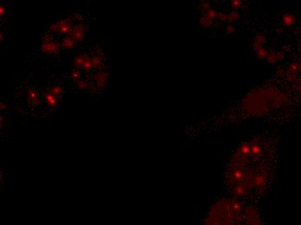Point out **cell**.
I'll use <instances>...</instances> for the list:
<instances>
[{
	"label": "cell",
	"mask_w": 301,
	"mask_h": 225,
	"mask_svg": "<svg viewBox=\"0 0 301 225\" xmlns=\"http://www.w3.org/2000/svg\"><path fill=\"white\" fill-rule=\"evenodd\" d=\"M1 108V110H3V109H4V110H5V109L7 108V107H6V105H5L4 103L1 102V108Z\"/></svg>",
	"instance_id": "cell-4"
},
{
	"label": "cell",
	"mask_w": 301,
	"mask_h": 225,
	"mask_svg": "<svg viewBox=\"0 0 301 225\" xmlns=\"http://www.w3.org/2000/svg\"><path fill=\"white\" fill-rule=\"evenodd\" d=\"M51 93L56 96V95L61 94L62 93V88H58V87H55V88H53V91L51 90Z\"/></svg>",
	"instance_id": "cell-3"
},
{
	"label": "cell",
	"mask_w": 301,
	"mask_h": 225,
	"mask_svg": "<svg viewBox=\"0 0 301 225\" xmlns=\"http://www.w3.org/2000/svg\"><path fill=\"white\" fill-rule=\"evenodd\" d=\"M45 100L47 101L48 106L50 108H55L57 105V99L55 94L52 93H48L45 95Z\"/></svg>",
	"instance_id": "cell-1"
},
{
	"label": "cell",
	"mask_w": 301,
	"mask_h": 225,
	"mask_svg": "<svg viewBox=\"0 0 301 225\" xmlns=\"http://www.w3.org/2000/svg\"><path fill=\"white\" fill-rule=\"evenodd\" d=\"M28 96H29V99L31 100V103H32V104H34V105H39V103H40L39 97L37 96V94H36L35 92L30 91Z\"/></svg>",
	"instance_id": "cell-2"
}]
</instances>
